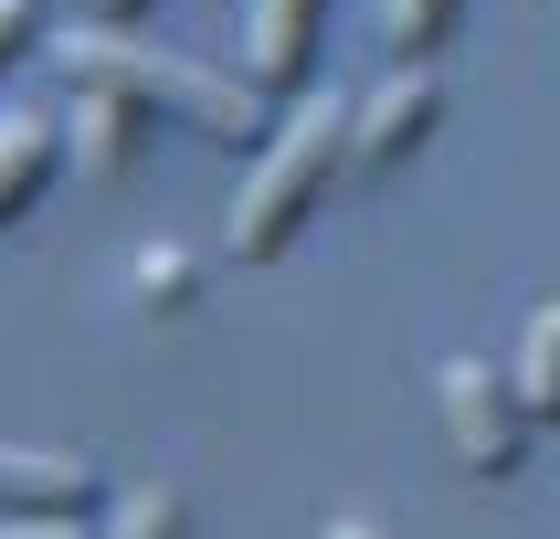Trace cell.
Returning <instances> with one entry per match:
<instances>
[{
	"instance_id": "6da1fadb",
	"label": "cell",
	"mask_w": 560,
	"mask_h": 539,
	"mask_svg": "<svg viewBox=\"0 0 560 539\" xmlns=\"http://www.w3.org/2000/svg\"><path fill=\"white\" fill-rule=\"evenodd\" d=\"M63 74L74 85H127L138 106H170L190 138H222V149H265L276 138V106L254 74H212L190 54H159V43H127L117 22L106 32H63Z\"/></svg>"
},
{
	"instance_id": "7a4b0ae2",
	"label": "cell",
	"mask_w": 560,
	"mask_h": 539,
	"mask_svg": "<svg viewBox=\"0 0 560 539\" xmlns=\"http://www.w3.org/2000/svg\"><path fill=\"white\" fill-rule=\"evenodd\" d=\"M349 117H360V106H339V95H296L276 117V138L254 149V180L233 190V222H222L233 265H276L317 222V190L349 169Z\"/></svg>"
},
{
	"instance_id": "3957f363",
	"label": "cell",
	"mask_w": 560,
	"mask_h": 539,
	"mask_svg": "<svg viewBox=\"0 0 560 539\" xmlns=\"http://www.w3.org/2000/svg\"><path fill=\"white\" fill-rule=\"evenodd\" d=\"M434 402H444V444H455V466H466V476H487V487L518 476V455H529V402H518V380H508V371H487L476 349H455Z\"/></svg>"
},
{
	"instance_id": "277c9868",
	"label": "cell",
	"mask_w": 560,
	"mask_h": 539,
	"mask_svg": "<svg viewBox=\"0 0 560 539\" xmlns=\"http://www.w3.org/2000/svg\"><path fill=\"white\" fill-rule=\"evenodd\" d=\"M434 117H444V74H434V63H402V74H392V85L349 117V169H360V180L402 169V159L434 138Z\"/></svg>"
},
{
	"instance_id": "5b68a950",
	"label": "cell",
	"mask_w": 560,
	"mask_h": 539,
	"mask_svg": "<svg viewBox=\"0 0 560 539\" xmlns=\"http://www.w3.org/2000/svg\"><path fill=\"white\" fill-rule=\"evenodd\" d=\"M149 138V106L127 85H74V117H63V159L85 169V180H127V159Z\"/></svg>"
},
{
	"instance_id": "8992f818",
	"label": "cell",
	"mask_w": 560,
	"mask_h": 539,
	"mask_svg": "<svg viewBox=\"0 0 560 539\" xmlns=\"http://www.w3.org/2000/svg\"><path fill=\"white\" fill-rule=\"evenodd\" d=\"M0 507L11 518H85L95 466L85 455H54V444H0Z\"/></svg>"
},
{
	"instance_id": "52a82bcc",
	"label": "cell",
	"mask_w": 560,
	"mask_h": 539,
	"mask_svg": "<svg viewBox=\"0 0 560 539\" xmlns=\"http://www.w3.org/2000/svg\"><path fill=\"white\" fill-rule=\"evenodd\" d=\"M317 11L328 0H254V22H244V74L265 95H296L307 85V63H317Z\"/></svg>"
},
{
	"instance_id": "ba28073f",
	"label": "cell",
	"mask_w": 560,
	"mask_h": 539,
	"mask_svg": "<svg viewBox=\"0 0 560 539\" xmlns=\"http://www.w3.org/2000/svg\"><path fill=\"white\" fill-rule=\"evenodd\" d=\"M63 169V138L43 117H0V222H22V201Z\"/></svg>"
},
{
	"instance_id": "9c48e42d",
	"label": "cell",
	"mask_w": 560,
	"mask_h": 539,
	"mask_svg": "<svg viewBox=\"0 0 560 539\" xmlns=\"http://www.w3.org/2000/svg\"><path fill=\"white\" fill-rule=\"evenodd\" d=\"M518 402H529V423H560V296L529 317V339H518Z\"/></svg>"
},
{
	"instance_id": "30bf717a",
	"label": "cell",
	"mask_w": 560,
	"mask_h": 539,
	"mask_svg": "<svg viewBox=\"0 0 560 539\" xmlns=\"http://www.w3.org/2000/svg\"><path fill=\"white\" fill-rule=\"evenodd\" d=\"M455 11H466V0H381V32H392V54H402V63H423L444 32H455Z\"/></svg>"
},
{
	"instance_id": "8fae6325",
	"label": "cell",
	"mask_w": 560,
	"mask_h": 539,
	"mask_svg": "<svg viewBox=\"0 0 560 539\" xmlns=\"http://www.w3.org/2000/svg\"><path fill=\"white\" fill-rule=\"evenodd\" d=\"M180 529H190V507L170 497V487H138V497L106 518V539H180Z\"/></svg>"
},
{
	"instance_id": "7c38bea8",
	"label": "cell",
	"mask_w": 560,
	"mask_h": 539,
	"mask_svg": "<svg viewBox=\"0 0 560 539\" xmlns=\"http://www.w3.org/2000/svg\"><path fill=\"white\" fill-rule=\"evenodd\" d=\"M138 285L159 296V317H180V307H190V254H170V244L138 254Z\"/></svg>"
},
{
	"instance_id": "4fadbf2b",
	"label": "cell",
	"mask_w": 560,
	"mask_h": 539,
	"mask_svg": "<svg viewBox=\"0 0 560 539\" xmlns=\"http://www.w3.org/2000/svg\"><path fill=\"white\" fill-rule=\"evenodd\" d=\"M32 22H43L32 0H0V63H11V54H22V43H32Z\"/></svg>"
},
{
	"instance_id": "5bb4252c",
	"label": "cell",
	"mask_w": 560,
	"mask_h": 539,
	"mask_svg": "<svg viewBox=\"0 0 560 539\" xmlns=\"http://www.w3.org/2000/svg\"><path fill=\"white\" fill-rule=\"evenodd\" d=\"M0 539H74V518H11Z\"/></svg>"
},
{
	"instance_id": "9a60e30c",
	"label": "cell",
	"mask_w": 560,
	"mask_h": 539,
	"mask_svg": "<svg viewBox=\"0 0 560 539\" xmlns=\"http://www.w3.org/2000/svg\"><path fill=\"white\" fill-rule=\"evenodd\" d=\"M95 11H106V22H138V11H149V0H95Z\"/></svg>"
}]
</instances>
